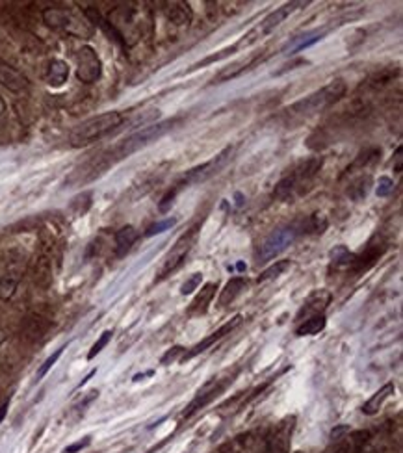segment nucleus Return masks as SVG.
<instances>
[{"instance_id":"nucleus-42","label":"nucleus","mask_w":403,"mask_h":453,"mask_svg":"<svg viewBox=\"0 0 403 453\" xmlns=\"http://www.w3.org/2000/svg\"><path fill=\"white\" fill-rule=\"evenodd\" d=\"M402 153H403L402 147H397L396 155H394V160H396V166H394V169H396L397 173L402 171Z\"/></svg>"},{"instance_id":"nucleus-3","label":"nucleus","mask_w":403,"mask_h":453,"mask_svg":"<svg viewBox=\"0 0 403 453\" xmlns=\"http://www.w3.org/2000/svg\"><path fill=\"white\" fill-rule=\"evenodd\" d=\"M180 119H166L160 121V123H155V125H147L144 126L142 130L134 133L132 136H128L127 139H123L121 144L117 145L114 149V156L119 160V158H127L136 151L144 149L147 145L155 144L156 139H160L164 134H167L171 130L173 126L177 125Z\"/></svg>"},{"instance_id":"nucleus-4","label":"nucleus","mask_w":403,"mask_h":453,"mask_svg":"<svg viewBox=\"0 0 403 453\" xmlns=\"http://www.w3.org/2000/svg\"><path fill=\"white\" fill-rule=\"evenodd\" d=\"M300 232H301V227L298 223L284 225V227H279V229L271 230L270 234L260 241L259 253H257L259 264H266V262H270L271 258H275L277 255H281L290 243H294V240L298 238Z\"/></svg>"},{"instance_id":"nucleus-13","label":"nucleus","mask_w":403,"mask_h":453,"mask_svg":"<svg viewBox=\"0 0 403 453\" xmlns=\"http://www.w3.org/2000/svg\"><path fill=\"white\" fill-rule=\"evenodd\" d=\"M331 292L329 290H314V292L305 299V303L301 305L300 312L295 316V320L298 321H305L309 318H314V316H322L327 307L331 305Z\"/></svg>"},{"instance_id":"nucleus-43","label":"nucleus","mask_w":403,"mask_h":453,"mask_svg":"<svg viewBox=\"0 0 403 453\" xmlns=\"http://www.w3.org/2000/svg\"><path fill=\"white\" fill-rule=\"evenodd\" d=\"M8 407H10V402H4L2 405H0V424H2V420L6 418Z\"/></svg>"},{"instance_id":"nucleus-11","label":"nucleus","mask_w":403,"mask_h":453,"mask_svg":"<svg viewBox=\"0 0 403 453\" xmlns=\"http://www.w3.org/2000/svg\"><path fill=\"white\" fill-rule=\"evenodd\" d=\"M294 427H295V416H288V418L281 420V422L271 429L268 438H266L264 453H290Z\"/></svg>"},{"instance_id":"nucleus-36","label":"nucleus","mask_w":403,"mask_h":453,"mask_svg":"<svg viewBox=\"0 0 403 453\" xmlns=\"http://www.w3.org/2000/svg\"><path fill=\"white\" fill-rule=\"evenodd\" d=\"M64 350H65V345H64V348H60V350L54 351V353H52V355L49 357V359H46V361L43 362V364H41L40 370H37V373H35V377H37V381H40V379L45 377L46 372H49V370H51V368L54 366V364H56L58 359L62 357V353H64Z\"/></svg>"},{"instance_id":"nucleus-41","label":"nucleus","mask_w":403,"mask_h":453,"mask_svg":"<svg viewBox=\"0 0 403 453\" xmlns=\"http://www.w3.org/2000/svg\"><path fill=\"white\" fill-rule=\"evenodd\" d=\"M8 121V104L4 99L0 97V128L6 125Z\"/></svg>"},{"instance_id":"nucleus-37","label":"nucleus","mask_w":403,"mask_h":453,"mask_svg":"<svg viewBox=\"0 0 403 453\" xmlns=\"http://www.w3.org/2000/svg\"><path fill=\"white\" fill-rule=\"evenodd\" d=\"M201 281H203V273H191V277H188L186 279V282L180 287V293L182 296H190V293H194L197 290V288L201 287Z\"/></svg>"},{"instance_id":"nucleus-34","label":"nucleus","mask_w":403,"mask_h":453,"mask_svg":"<svg viewBox=\"0 0 403 453\" xmlns=\"http://www.w3.org/2000/svg\"><path fill=\"white\" fill-rule=\"evenodd\" d=\"M112 334H114V331H104V333L98 336V340L92 345V350H89V353H87V361H93V359H95V357L106 348V345H108V342L112 340Z\"/></svg>"},{"instance_id":"nucleus-21","label":"nucleus","mask_w":403,"mask_h":453,"mask_svg":"<svg viewBox=\"0 0 403 453\" xmlns=\"http://www.w3.org/2000/svg\"><path fill=\"white\" fill-rule=\"evenodd\" d=\"M139 238V232L136 230V227L132 225H125L121 229L115 232V255L117 257H125L132 246L136 243V240Z\"/></svg>"},{"instance_id":"nucleus-27","label":"nucleus","mask_w":403,"mask_h":453,"mask_svg":"<svg viewBox=\"0 0 403 453\" xmlns=\"http://www.w3.org/2000/svg\"><path fill=\"white\" fill-rule=\"evenodd\" d=\"M370 186H372V178L368 175L366 177H359L355 182H352L350 189H348V196L352 197L353 201H363L368 196Z\"/></svg>"},{"instance_id":"nucleus-5","label":"nucleus","mask_w":403,"mask_h":453,"mask_svg":"<svg viewBox=\"0 0 403 453\" xmlns=\"http://www.w3.org/2000/svg\"><path fill=\"white\" fill-rule=\"evenodd\" d=\"M237 373H238V370H234L232 373L225 372V373H221V375H218V377H212L210 381H207V383L203 384L201 388L197 391L196 398H194V400L190 402V405L186 407V411L182 416H185V418H191V416H194L196 413H199L201 409H205L207 405H210V403H212L218 396H221V394L225 392V388H227V386H229V384L234 381Z\"/></svg>"},{"instance_id":"nucleus-31","label":"nucleus","mask_w":403,"mask_h":453,"mask_svg":"<svg viewBox=\"0 0 403 453\" xmlns=\"http://www.w3.org/2000/svg\"><path fill=\"white\" fill-rule=\"evenodd\" d=\"M353 255L352 251H348L344 246H338L334 247L333 251H331V262H333L334 266H345V268H350L353 262Z\"/></svg>"},{"instance_id":"nucleus-18","label":"nucleus","mask_w":403,"mask_h":453,"mask_svg":"<svg viewBox=\"0 0 403 453\" xmlns=\"http://www.w3.org/2000/svg\"><path fill=\"white\" fill-rule=\"evenodd\" d=\"M216 290H218V284H216V282H207V284L201 288V292L194 298L190 307H188V314L190 316L205 314V312L208 310V307H210V303H212L214 296H216Z\"/></svg>"},{"instance_id":"nucleus-10","label":"nucleus","mask_w":403,"mask_h":453,"mask_svg":"<svg viewBox=\"0 0 403 453\" xmlns=\"http://www.w3.org/2000/svg\"><path fill=\"white\" fill-rule=\"evenodd\" d=\"M43 21L46 26H51L54 30H62L67 34L73 35H87L89 34V26L86 23H82L80 19H76L69 10L64 8H46L43 12Z\"/></svg>"},{"instance_id":"nucleus-40","label":"nucleus","mask_w":403,"mask_h":453,"mask_svg":"<svg viewBox=\"0 0 403 453\" xmlns=\"http://www.w3.org/2000/svg\"><path fill=\"white\" fill-rule=\"evenodd\" d=\"M89 444H92V436H84L82 441L73 442V444H69V446H67L64 450V453H78V452H82L84 447L89 446Z\"/></svg>"},{"instance_id":"nucleus-32","label":"nucleus","mask_w":403,"mask_h":453,"mask_svg":"<svg viewBox=\"0 0 403 453\" xmlns=\"http://www.w3.org/2000/svg\"><path fill=\"white\" fill-rule=\"evenodd\" d=\"M311 230V232H314V234H322L323 230L327 229V219H325V216L323 214H312L311 218H309V221L307 223L301 225V230Z\"/></svg>"},{"instance_id":"nucleus-24","label":"nucleus","mask_w":403,"mask_h":453,"mask_svg":"<svg viewBox=\"0 0 403 453\" xmlns=\"http://www.w3.org/2000/svg\"><path fill=\"white\" fill-rule=\"evenodd\" d=\"M327 325V320H325V314L322 316H314V318H309V320L301 321L298 329H295V334L298 336H314V334H320Z\"/></svg>"},{"instance_id":"nucleus-39","label":"nucleus","mask_w":403,"mask_h":453,"mask_svg":"<svg viewBox=\"0 0 403 453\" xmlns=\"http://www.w3.org/2000/svg\"><path fill=\"white\" fill-rule=\"evenodd\" d=\"M185 348L182 345H175V348H171V350L166 351V355L162 357L160 362L164 364V366H167V364H171V362L175 361H180L179 355H185Z\"/></svg>"},{"instance_id":"nucleus-28","label":"nucleus","mask_w":403,"mask_h":453,"mask_svg":"<svg viewBox=\"0 0 403 453\" xmlns=\"http://www.w3.org/2000/svg\"><path fill=\"white\" fill-rule=\"evenodd\" d=\"M379 158H381V149H377V147H370V149L361 151L357 156V160L353 162L352 167H348V171H350V169H357V167L374 166Z\"/></svg>"},{"instance_id":"nucleus-35","label":"nucleus","mask_w":403,"mask_h":453,"mask_svg":"<svg viewBox=\"0 0 403 453\" xmlns=\"http://www.w3.org/2000/svg\"><path fill=\"white\" fill-rule=\"evenodd\" d=\"M175 225H177V218H167V219H164V221H156V223H153L149 229H147L145 236L160 234V232H166V230L173 229Z\"/></svg>"},{"instance_id":"nucleus-7","label":"nucleus","mask_w":403,"mask_h":453,"mask_svg":"<svg viewBox=\"0 0 403 453\" xmlns=\"http://www.w3.org/2000/svg\"><path fill=\"white\" fill-rule=\"evenodd\" d=\"M197 234H199V229L197 227H191L190 230H186L185 234L180 236L179 240L175 241V246L171 247V251L167 253L166 258H164V264H162L160 271H158V277L156 281L160 282L164 281L166 277H169L171 273L179 270L180 266L185 264L186 257L190 255L191 247L196 246Z\"/></svg>"},{"instance_id":"nucleus-20","label":"nucleus","mask_w":403,"mask_h":453,"mask_svg":"<svg viewBox=\"0 0 403 453\" xmlns=\"http://www.w3.org/2000/svg\"><path fill=\"white\" fill-rule=\"evenodd\" d=\"M396 392V386H394V383H386L381 386L379 391L375 392L374 396L370 398L368 402L364 403L363 405V414H366V416H375V414L379 413L381 409H383V405H385V402L388 400V398L392 396Z\"/></svg>"},{"instance_id":"nucleus-22","label":"nucleus","mask_w":403,"mask_h":453,"mask_svg":"<svg viewBox=\"0 0 403 453\" xmlns=\"http://www.w3.org/2000/svg\"><path fill=\"white\" fill-rule=\"evenodd\" d=\"M366 436H368V433H353V435L350 436H342V438H338L336 444L325 453H359L361 446L368 441Z\"/></svg>"},{"instance_id":"nucleus-38","label":"nucleus","mask_w":403,"mask_h":453,"mask_svg":"<svg viewBox=\"0 0 403 453\" xmlns=\"http://www.w3.org/2000/svg\"><path fill=\"white\" fill-rule=\"evenodd\" d=\"M394 189V182H392L391 177H379L377 180V188H375V194L377 197H388Z\"/></svg>"},{"instance_id":"nucleus-16","label":"nucleus","mask_w":403,"mask_h":453,"mask_svg":"<svg viewBox=\"0 0 403 453\" xmlns=\"http://www.w3.org/2000/svg\"><path fill=\"white\" fill-rule=\"evenodd\" d=\"M0 84L13 93L28 89V78L8 63H0Z\"/></svg>"},{"instance_id":"nucleus-26","label":"nucleus","mask_w":403,"mask_h":453,"mask_svg":"<svg viewBox=\"0 0 403 453\" xmlns=\"http://www.w3.org/2000/svg\"><path fill=\"white\" fill-rule=\"evenodd\" d=\"M167 17H169L171 23L185 26V24H190L191 10L185 2H173V4H169V8H167Z\"/></svg>"},{"instance_id":"nucleus-44","label":"nucleus","mask_w":403,"mask_h":453,"mask_svg":"<svg viewBox=\"0 0 403 453\" xmlns=\"http://www.w3.org/2000/svg\"><path fill=\"white\" fill-rule=\"evenodd\" d=\"M2 342H4V333L0 331V344H2Z\"/></svg>"},{"instance_id":"nucleus-2","label":"nucleus","mask_w":403,"mask_h":453,"mask_svg":"<svg viewBox=\"0 0 403 453\" xmlns=\"http://www.w3.org/2000/svg\"><path fill=\"white\" fill-rule=\"evenodd\" d=\"M121 112H104L98 114L95 117L82 121L80 125H76L69 134V144L71 147H86V145L97 142V139L104 138L106 134L114 133L115 128H119L123 125Z\"/></svg>"},{"instance_id":"nucleus-1","label":"nucleus","mask_w":403,"mask_h":453,"mask_svg":"<svg viewBox=\"0 0 403 453\" xmlns=\"http://www.w3.org/2000/svg\"><path fill=\"white\" fill-rule=\"evenodd\" d=\"M345 82L342 78H334L323 86L322 89L311 93L309 97L301 99L298 103H294L290 108H286V115L292 117H298V119H303V117H311V115L318 114V112H323V110L331 108L334 103H338L340 99L345 95Z\"/></svg>"},{"instance_id":"nucleus-14","label":"nucleus","mask_w":403,"mask_h":453,"mask_svg":"<svg viewBox=\"0 0 403 453\" xmlns=\"http://www.w3.org/2000/svg\"><path fill=\"white\" fill-rule=\"evenodd\" d=\"M385 249L386 246L383 243V241L372 240L361 255H355V257H353V262L352 266H350V270H352L353 273H366L370 268H374V266L377 264V260L383 257Z\"/></svg>"},{"instance_id":"nucleus-15","label":"nucleus","mask_w":403,"mask_h":453,"mask_svg":"<svg viewBox=\"0 0 403 453\" xmlns=\"http://www.w3.org/2000/svg\"><path fill=\"white\" fill-rule=\"evenodd\" d=\"M323 35H325V30H311V32H305V34H300L292 37V40L288 41L286 45L282 46L281 52L282 54H290V56H294L298 52L305 51L309 46L316 45L318 41L323 40Z\"/></svg>"},{"instance_id":"nucleus-29","label":"nucleus","mask_w":403,"mask_h":453,"mask_svg":"<svg viewBox=\"0 0 403 453\" xmlns=\"http://www.w3.org/2000/svg\"><path fill=\"white\" fill-rule=\"evenodd\" d=\"M238 51V45H232V46H227V49H223V51L216 52V54H210V56H207L205 60H201V62H197L196 65H191L190 71H196V69H201V67H207V65H210V63H216V62H221V60H225V58L232 56L234 52Z\"/></svg>"},{"instance_id":"nucleus-9","label":"nucleus","mask_w":403,"mask_h":453,"mask_svg":"<svg viewBox=\"0 0 403 453\" xmlns=\"http://www.w3.org/2000/svg\"><path fill=\"white\" fill-rule=\"evenodd\" d=\"M76 78L82 84H95L103 76V62L92 45H82L75 54Z\"/></svg>"},{"instance_id":"nucleus-8","label":"nucleus","mask_w":403,"mask_h":453,"mask_svg":"<svg viewBox=\"0 0 403 453\" xmlns=\"http://www.w3.org/2000/svg\"><path fill=\"white\" fill-rule=\"evenodd\" d=\"M230 156H232V147L229 145V147H225L221 153H218V155L214 156L212 160L205 162V164H201V166L194 167L191 171L186 173L185 177H182V180L177 182V186L182 189L191 186V184L205 182V180H208V178H212L214 175H218V173L229 164Z\"/></svg>"},{"instance_id":"nucleus-30","label":"nucleus","mask_w":403,"mask_h":453,"mask_svg":"<svg viewBox=\"0 0 403 453\" xmlns=\"http://www.w3.org/2000/svg\"><path fill=\"white\" fill-rule=\"evenodd\" d=\"M290 260H277L275 264L270 266L268 270H264L262 273L259 275V279H257V282H266V281H271V279H275V277L282 275L284 271L290 270Z\"/></svg>"},{"instance_id":"nucleus-23","label":"nucleus","mask_w":403,"mask_h":453,"mask_svg":"<svg viewBox=\"0 0 403 453\" xmlns=\"http://www.w3.org/2000/svg\"><path fill=\"white\" fill-rule=\"evenodd\" d=\"M246 287H248V281H246L243 277H232V279L225 284L221 293H219V299H218L219 309H223V307L232 303V301H234V299L246 290Z\"/></svg>"},{"instance_id":"nucleus-17","label":"nucleus","mask_w":403,"mask_h":453,"mask_svg":"<svg viewBox=\"0 0 403 453\" xmlns=\"http://www.w3.org/2000/svg\"><path fill=\"white\" fill-rule=\"evenodd\" d=\"M259 62H262V58L255 56V58H251V60H242V62L230 63L229 67H223V69L219 71L218 75L214 76L212 84H223V82L232 80V78H237V76H240L242 73H246V71L253 69L255 65H257Z\"/></svg>"},{"instance_id":"nucleus-25","label":"nucleus","mask_w":403,"mask_h":453,"mask_svg":"<svg viewBox=\"0 0 403 453\" xmlns=\"http://www.w3.org/2000/svg\"><path fill=\"white\" fill-rule=\"evenodd\" d=\"M19 281H21V275L15 271H8L6 275H2V279H0V301L2 303H8L15 296Z\"/></svg>"},{"instance_id":"nucleus-33","label":"nucleus","mask_w":403,"mask_h":453,"mask_svg":"<svg viewBox=\"0 0 403 453\" xmlns=\"http://www.w3.org/2000/svg\"><path fill=\"white\" fill-rule=\"evenodd\" d=\"M51 268H49V262L46 258H41L40 266L35 268V282L40 284L41 288H46L51 284Z\"/></svg>"},{"instance_id":"nucleus-6","label":"nucleus","mask_w":403,"mask_h":453,"mask_svg":"<svg viewBox=\"0 0 403 453\" xmlns=\"http://www.w3.org/2000/svg\"><path fill=\"white\" fill-rule=\"evenodd\" d=\"M307 4H309V2H288V4H284V6L275 8L273 12L268 13V15H266V17L262 19V21H260V23L257 24V26H255V28L251 30L242 41H240V43H238V49H240V46L255 45L257 41H260L262 37L271 34V32H273V30H275L284 19L290 17L295 10H300L301 6H307Z\"/></svg>"},{"instance_id":"nucleus-12","label":"nucleus","mask_w":403,"mask_h":453,"mask_svg":"<svg viewBox=\"0 0 403 453\" xmlns=\"http://www.w3.org/2000/svg\"><path fill=\"white\" fill-rule=\"evenodd\" d=\"M242 320H243V318L240 314L234 316L232 320H229V321H227V323H223V325H221V327H219L218 331H214V333L210 334V336H207V339L203 340V342H199V344H197V345H194V348H191L190 351H185V355L180 357V362L190 361V359H194V357H197V355H199V353H203V351H207L208 348H212V345L216 344V342H219V340L225 339L227 334L232 333V331H234V329H237L238 325L242 323Z\"/></svg>"},{"instance_id":"nucleus-19","label":"nucleus","mask_w":403,"mask_h":453,"mask_svg":"<svg viewBox=\"0 0 403 453\" xmlns=\"http://www.w3.org/2000/svg\"><path fill=\"white\" fill-rule=\"evenodd\" d=\"M69 65L64 60H51L49 67H46L45 80L51 87H62L65 86V82L69 78Z\"/></svg>"}]
</instances>
